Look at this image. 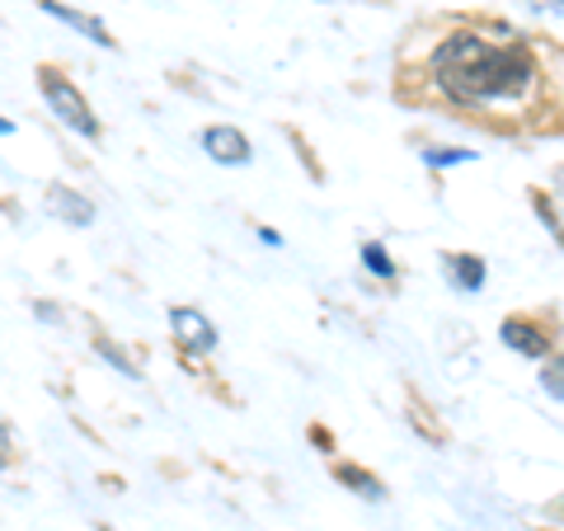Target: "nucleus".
Segmentation results:
<instances>
[{"label":"nucleus","instance_id":"obj_4","mask_svg":"<svg viewBox=\"0 0 564 531\" xmlns=\"http://www.w3.org/2000/svg\"><path fill=\"white\" fill-rule=\"evenodd\" d=\"M170 329L188 353H212L217 348V325H212L203 311H193V306H170Z\"/></svg>","mask_w":564,"mask_h":531},{"label":"nucleus","instance_id":"obj_2","mask_svg":"<svg viewBox=\"0 0 564 531\" xmlns=\"http://www.w3.org/2000/svg\"><path fill=\"white\" fill-rule=\"evenodd\" d=\"M39 90H43V104L52 113H57V122H66L76 137H90V141H99V118H95V109H90V99H85L80 90H76V80H66L57 66H39Z\"/></svg>","mask_w":564,"mask_h":531},{"label":"nucleus","instance_id":"obj_13","mask_svg":"<svg viewBox=\"0 0 564 531\" xmlns=\"http://www.w3.org/2000/svg\"><path fill=\"white\" fill-rule=\"evenodd\" d=\"M95 348H99V353H104V358H109V362H113V367H118V371H128V377H132V381H137V377H141V371H137V367H132V358H122V353H118V348H113V344H109V339H95Z\"/></svg>","mask_w":564,"mask_h":531},{"label":"nucleus","instance_id":"obj_1","mask_svg":"<svg viewBox=\"0 0 564 531\" xmlns=\"http://www.w3.org/2000/svg\"><path fill=\"white\" fill-rule=\"evenodd\" d=\"M433 80L452 104L480 109V104L518 99L536 80V62L522 43L494 47L480 33H452L433 52Z\"/></svg>","mask_w":564,"mask_h":531},{"label":"nucleus","instance_id":"obj_12","mask_svg":"<svg viewBox=\"0 0 564 531\" xmlns=\"http://www.w3.org/2000/svg\"><path fill=\"white\" fill-rule=\"evenodd\" d=\"M362 263H367V269H372L377 278H395V263H391V254H386V245H377V240L362 245Z\"/></svg>","mask_w":564,"mask_h":531},{"label":"nucleus","instance_id":"obj_7","mask_svg":"<svg viewBox=\"0 0 564 531\" xmlns=\"http://www.w3.org/2000/svg\"><path fill=\"white\" fill-rule=\"evenodd\" d=\"M43 14H52V20H62L66 29H76V33H85V39H95L99 47H118L113 43V33L104 29L99 20H90V14H80V10H70V6H62V0H33Z\"/></svg>","mask_w":564,"mask_h":531},{"label":"nucleus","instance_id":"obj_11","mask_svg":"<svg viewBox=\"0 0 564 531\" xmlns=\"http://www.w3.org/2000/svg\"><path fill=\"white\" fill-rule=\"evenodd\" d=\"M541 391L564 404V353H560V358H545V367H541Z\"/></svg>","mask_w":564,"mask_h":531},{"label":"nucleus","instance_id":"obj_5","mask_svg":"<svg viewBox=\"0 0 564 531\" xmlns=\"http://www.w3.org/2000/svg\"><path fill=\"white\" fill-rule=\"evenodd\" d=\"M499 339L513 348V353H522V358H551V334H545L536 321H527V315H508V321L499 325Z\"/></svg>","mask_w":564,"mask_h":531},{"label":"nucleus","instance_id":"obj_15","mask_svg":"<svg viewBox=\"0 0 564 531\" xmlns=\"http://www.w3.org/2000/svg\"><path fill=\"white\" fill-rule=\"evenodd\" d=\"M10 132H14V122H10V118H0V137H10Z\"/></svg>","mask_w":564,"mask_h":531},{"label":"nucleus","instance_id":"obj_9","mask_svg":"<svg viewBox=\"0 0 564 531\" xmlns=\"http://www.w3.org/2000/svg\"><path fill=\"white\" fill-rule=\"evenodd\" d=\"M334 480H339V485H348L352 494H362L367 503H386V485L377 480L372 470H362V466H348V462H339V466H334Z\"/></svg>","mask_w":564,"mask_h":531},{"label":"nucleus","instance_id":"obj_14","mask_svg":"<svg viewBox=\"0 0 564 531\" xmlns=\"http://www.w3.org/2000/svg\"><path fill=\"white\" fill-rule=\"evenodd\" d=\"M10 462V429H6V419H0V470H6Z\"/></svg>","mask_w":564,"mask_h":531},{"label":"nucleus","instance_id":"obj_3","mask_svg":"<svg viewBox=\"0 0 564 531\" xmlns=\"http://www.w3.org/2000/svg\"><path fill=\"white\" fill-rule=\"evenodd\" d=\"M198 141L217 165H250V155H254L250 137H245L240 128H231V122H212V128H203Z\"/></svg>","mask_w":564,"mask_h":531},{"label":"nucleus","instance_id":"obj_6","mask_svg":"<svg viewBox=\"0 0 564 531\" xmlns=\"http://www.w3.org/2000/svg\"><path fill=\"white\" fill-rule=\"evenodd\" d=\"M47 212H52L57 221L76 226V231H80V226H90V221H95V203L85 198V193L66 188V184H52V188H47Z\"/></svg>","mask_w":564,"mask_h":531},{"label":"nucleus","instance_id":"obj_10","mask_svg":"<svg viewBox=\"0 0 564 531\" xmlns=\"http://www.w3.org/2000/svg\"><path fill=\"white\" fill-rule=\"evenodd\" d=\"M466 161H475V151H466V147H429L423 151V165L429 170H447V165H466Z\"/></svg>","mask_w":564,"mask_h":531},{"label":"nucleus","instance_id":"obj_8","mask_svg":"<svg viewBox=\"0 0 564 531\" xmlns=\"http://www.w3.org/2000/svg\"><path fill=\"white\" fill-rule=\"evenodd\" d=\"M447 278L456 292H480L485 288V259L480 254H447Z\"/></svg>","mask_w":564,"mask_h":531}]
</instances>
